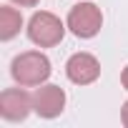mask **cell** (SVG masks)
<instances>
[{
    "instance_id": "5b68a950",
    "label": "cell",
    "mask_w": 128,
    "mask_h": 128,
    "mask_svg": "<svg viewBox=\"0 0 128 128\" xmlns=\"http://www.w3.org/2000/svg\"><path fill=\"white\" fill-rule=\"evenodd\" d=\"M33 110V96H28L23 88H8L0 93V116L10 123L25 120Z\"/></svg>"
},
{
    "instance_id": "9c48e42d",
    "label": "cell",
    "mask_w": 128,
    "mask_h": 128,
    "mask_svg": "<svg viewBox=\"0 0 128 128\" xmlns=\"http://www.w3.org/2000/svg\"><path fill=\"white\" fill-rule=\"evenodd\" d=\"M13 3H18V5H25V8H33V5H38L40 0H13Z\"/></svg>"
},
{
    "instance_id": "3957f363",
    "label": "cell",
    "mask_w": 128,
    "mask_h": 128,
    "mask_svg": "<svg viewBox=\"0 0 128 128\" xmlns=\"http://www.w3.org/2000/svg\"><path fill=\"white\" fill-rule=\"evenodd\" d=\"M100 25H103V13L96 3H78L70 8L68 13V28L73 35L78 38H93L100 33Z\"/></svg>"
},
{
    "instance_id": "ba28073f",
    "label": "cell",
    "mask_w": 128,
    "mask_h": 128,
    "mask_svg": "<svg viewBox=\"0 0 128 128\" xmlns=\"http://www.w3.org/2000/svg\"><path fill=\"white\" fill-rule=\"evenodd\" d=\"M120 120H123V126L128 128V100L123 103V110H120Z\"/></svg>"
},
{
    "instance_id": "30bf717a",
    "label": "cell",
    "mask_w": 128,
    "mask_h": 128,
    "mask_svg": "<svg viewBox=\"0 0 128 128\" xmlns=\"http://www.w3.org/2000/svg\"><path fill=\"white\" fill-rule=\"evenodd\" d=\"M120 83H123V88L128 90V66L123 68V73H120Z\"/></svg>"
},
{
    "instance_id": "52a82bcc",
    "label": "cell",
    "mask_w": 128,
    "mask_h": 128,
    "mask_svg": "<svg viewBox=\"0 0 128 128\" xmlns=\"http://www.w3.org/2000/svg\"><path fill=\"white\" fill-rule=\"evenodd\" d=\"M23 28V15L10 8V5H3L0 8V40H10L20 33Z\"/></svg>"
},
{
    "instance_id": "277c9868",
    "label": "cell",
    "mask_w": 128,
    "mask_h": 128,
    "mask_svg": "<svg viewBox=\"0 0 128 128\" xmlns=\"http://www.w3.org/2000/svg\"><path fill=\"white\" fill-rule=\"evenodd\" d=\"M66 76L70 83L76 86H88V83H96L98 76H100V63L96 55L90 53H73L66 63Z\"/></svg>"
},
{
    "instance_id": "7a4b0ae2",
    "label": "cell",
    "mask_w": 128,
    "mask_h": 128,
    "mask_svg": "<svg viewBox=\"0 0 128 128\" xmlns=\"http://www.w3.org/2000/svg\"><path fill=\"white\" fill-rule=\"evenodd\" d=\"M63 35H66V25L60 23L58 15H53L48 10L35 13L28 23V38L38 48H53L63 40Z\"/></svg>"
},
{
    "instance_id": "8992f818",
    "label": "cell",
    "mask_w": 128,
    "mask_h": 128,
    "mask_svg": "<svg viewBox=\"0 0 128 128\" xmlns=\"http://www.w3.org/2000/svg\"><path fill=\"white\" fill-rule=\"evenodd\" d=\"M66 108V90L60 86H40L33 93V110L40 118H58Z\"/></svg>"
},
{
    "instance_id": "6da1fadb",
    "label": "cell",
    "mask_w": 128,
    "mask_h": 128,
    "mask_svg": "<svg viewBox=\"0 0 128 128\" xmlns=\"http://www.w3.org/2000/svg\"><path fill=\"white\" fill-rule=\"evenodd\" d=\"M50 60L48 55L38 53V50H28V53H20L13 58V66H10V73L15 78V83L20 86H43L48 78H50Z\"/></svg>"
}]
</instances>
